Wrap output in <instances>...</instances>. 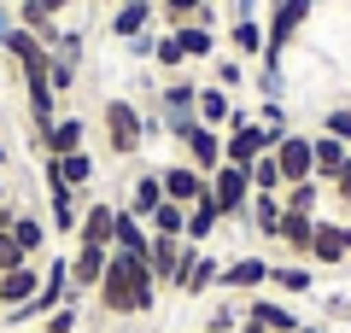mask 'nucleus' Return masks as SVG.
<instances>
[{"mask_svg": "<svg viewBox=\"0 0 351 333\" xmlns=\"http://www.w3.org/2000/svg\"><path fill=\"white\" fill-rule=\"evenodd\" d=\"M94 298H100L112 316H152V310H158V281H152V269H147L141 258L112 251V258H106L100 286H94Z\"/></svg>", "mask_w": 351, "mask_h": 333, "instance_id": "nucleus-1", "label": "nucleus"}, {"mask_svg": "<svg viewBox=\"0 0 351 333\" xmlns=\"http://www.w3.org/2000/svg\"><path fill=\"white\" fill-rule=\"evenodd\" d=\"M100 123H106V158H135V152L147 147V111H141L129 94L106 99Z\"/></svg>", "mask_w": 351, "mask_h": 333, "instance_id": "nucleus-2", "label": "nucleus"}, {"mask_svg": "<svg viewBox=\"0 0 351 333\" xmlns=\"http://www.w3.org/2000/svg\"><path fill=\"white\" fill-rule=\"evenodd\" d=\"M246 199H252V175L240 170V164H223V170H211V205L223 222H240L246 217Z\"/></svg>", "mask_w": 351, "mask_h": 333, "instance_id": "nucleus-3", "label": "nucleus"}, {"mask_svg": "<svg viewBox=\"0 0 351 333\" xmlns=\"http://www.w3.org/2000/svg\"><path fill=\"white\" fill-rule=\"evenodd\" d=\"M293 328H299V316H293V304H281V298L252 293L246 304H240V333H293Z\"/></svg>", "mask_w": 351, "mask_h": 333, "instance_id": "nucleus-4", "label": "nucleus"}, {"mask_svg": "<svg viewBox=\"0 0 351 333\" xmlns=\"http://www.w3.org/2000/svg\"><path fill=\"white\" fill-rule=\"evenodd\" d=\"M176 147H182V164H193L199 175L223 170V129H205V123H188L182 135H176Z\"/></svg>", "mask_w": 351, "mask_h": 333, "instance_id": "nucleus-5", "label": "nucleus"}, {"mask_svg": "<svg viewBox=\"0 0 351 333\" xmlns=\"http://www.w3.org/2000/svg\"><path fill=\"white\" fill-rule=\"evenodd\" d=\"M217 286H223L228 298H240V293H263L269 286V258H258V251H246V258H234V263H223V275H217Z\"/></svg>", "mask_w": 351, "mask_h": 333, "instance_id": "nucleus-6", "label": "nucleus"}, {"mask_svg": "<svg viewBox=\"0 0 351 333\" xmlns=\"http://www.w3.org/2000/svg\"><path fill=\"white\" fill-rule=\"evenodd\" d=\"M276 164H281V175H287V187H293V182H316V152H311V135L287 129V135L276 140Z\"/></svg>", "mask_w": 351, "mask_h": 333, "instance_id": "nucleus-7", "label": "nucleus"}, {"mask_svg": "<svg viewBox=\"0 0 351 333\" xmlns=\"http://www.w3.org/2000/svg\"><path fill=\"white\" fill-rule=\"evenodd\" d=\"M152 18H158V0H117L112 18H106V36L112 41H135L152 29Z\"/></svg>", "mask_w": 351, "mask_h": 333, "instance_id": "nucleus-8", "label": "nucleus"}, {"mask_svg": "<svg viewBox=\"0 0 351 333\" xmlns=\"http://www.w3.org/2000/svg\"><path fill=\"white\" fill-rule=\"evenodd\" d=\"M112 222H117V205H106V199H88V205H82V222H76V246L112 251Z\"/></svg>", "mask_w": 351, "mask_h": 333, "instance_id": "nucleus-9", "label": "nucleus"}, {"mask_svg": "<svg viewBox=\"0 0 351 333\" xmlns=\"http://www.w3.org/2000/svg\"><path fill=\"white\" fill-rule=\"evenodd\" d=\"M158 182H164V199L170 205H199L211 193V175H199L193 164H170V170H158Z\"/></svg>", "mask_w": 351, "mask_h": 333, "instance_id": "nucleus-10", "label": "nucleus"}, {"mask_svg": "<svg viewBox=\"0 0 351 333\" xmlns=\"http://www.w3.org/2000/svg\"><path fill=\"white\" fill-rule=\"evenodd\" d=\"M281 217H287L281 193H252V199H246V217H240V222H246L258 240H281Z\"/></svg>", "mask_w": 351, "mask_h": 333, "instance_id": "nucleus-11", "label": "nucleus"}, {"mask_svg": "<svg viewBox=\"0 0 351 333\" xmlns=\"http://www.w3.org/2000/svg\"><path fill=\"white\" fill-rule=\"evenodd\" d=\"M112 251L141 258V263H147V251H152V228L135 217V210H123V205H117V222H112Z\"/></svg>", "mask_w": 351, "mask_h": 333, "instance_id": "nucleus-12", "label": "nucleus"}, {"mask_svg": "<svg viewBox=\"0 0 351 333\" xmlns=\"http://www.w3.org/2000/svg\"><path fill=\"white\" fill-rule=\"evenodd\" d=\"M188 251H193V246H182V240H164V234H152V251H147V269H152V281H158V286H176V281H182V263H188Z\"/></svg>", "mask_w": 351, "mask_h": 333, "instance_id": "nucleus-13", "label": "nucleus"}, {"mask_svg": "<svg viewBox=\"0 0 351 333\" xmlns=\"http://www.w3.org/2000/svg\"><path fill=\"white\" fill-rule=\"evenodd\" d=\"M36 293H41V269H36V258L18 263V269H6V275H0V316H6V310H18V304H29Z\"/></svg>", "mask_w": 351, "mask_h": 333, "instance_id": "nucleus-14", "label": "nucleus"}, {"mask_svg": "<svg viewBox=\"0 0 351 333\" xmlns=\"http://www.w3.org/2000/svg\"><path fill=\"white\" fill-rule=\"evenodd\" d=\"M36 147L47 152V158H64V152H82V147H88V123H82V117H59L53 129H41V135H36Z\"/></svg>", "mask_w": 351, "mask_h": 333, "instance_id": "nucleus-15", "label": "nucleus"}, {"mask_svg": "<svg viewBox=\"0 0 351 333\" xmlns=\"http://www.w3.org/2000/svg\"><path fill=\"white\" fill-rule=\"evenodd\" d=\"M76 222H82V205H76L71 187H47V234L76 240Z\"/></svg>", "mask_w": 351, "mask_h": 333, "instance_id": "nucleus-16", "label": "nucleus"}, {"mask_svg": "<svg viewBox=\"0 0 351 333\" xmlns=\"http://www.w3.org/2000/svg\"><path fill=\"white\" fill-rule=\"evenodd\" d=\"M24 106H29V129H36V135L59 123V94L47 88V76H29L24 82Z\"/></svg>", "mask_w": 351, "mask_h": 333, "instance_id": "nucleus-17", "label": "nucleus"}, {"mask_svg": "<svg viewBox=\"0 0 351 333\" xmlns=\"http://www.w3.org/2000/svg\"><path fill=\"white\" fill-rule=\"evenodd\" d=\"M217 275H223V263H217L211 251H188V263H182V281H176V293L199 298V293H211V286H217Z\"/></svg>", "mask_w": 351, "mask_h": 333, "instance_id": "nucleus-18", "label": "nucleus"}, {"mask_svg": "<svg viewBox=\"0 0 351 333\" xmlns=\"http://www.w3.org/2000/svg\"><path fill=\"white\" fill-rule=\"evenodd\" d=\"M158 205H164V182H158V170H135V175H129V199H123V210H135V217L147 222Z\"/></svg>", "mask_w": 351, "mask_h": 333, "instance_id": "nucleus-19", "label": "nucleus"}, {"mask_svg": "<svg viewBox=\"0 0 351 333\" xmlns=\"http://www.w3.org/2000/svg\"><path fill=\"white\" fill-rule=\"evenodd\" d=\"M106 258H112V251L76 246V258H71V293H76V298H82V293H94V286H100V275H106Z\"/></svg>", "mask_w": 351, "mask_h": 333, "instance_id": "nucleus-20", "label": "nucleus"}, {"mask_svg": "<svg viewBox=\"0 0 351 333\" xmlns=\"http://www.w3.org/2000/svg\"><path fill=\"white\" fill-rule=\"evenodd\" d=\"M351 251H346V234H339V222H322L316 217V240H311V263H322V269H339Z\"/></svg>", "mask_w": 351, "mask_h": 333, "instance_id": "nucleus-21", "label": "nucleus"}, {"mask_svg": "<svg viewBox=\"0 0 351 333\" xmlns=\"http://www.w3.org/2000/svg\"><path fill=\"white\" fill-rule=\"evenodd\" d=\"M223 228V217H217V205H211V193L199 199V205H188V228H182V246H193V251H205V240Z\"/></svg>", "mask_w": 351, "mask_h": 333, "instance_id": "nucleus-22", "label": "nucleus"}, {"mask_svg": "<svg viewBox=\"0 0 351 333\" xmlns=\"http://www.w3.org/2000/svg\"><path fill=\"white\" fill-rule=\"evenodd\" d=\"M193 111H199V123H205V129H228V117H234V99H228V88L199 82V99H193Z\"/></svg>", "mask_w": 351, "mask_h": 333, "instance_id": "nucleus-23", "label": "nucleus"}, {"mask_svg": "<svg viewBox=\"0 0 351 333\" xmlns=\"http://www.w3.org/2000/svg\"><path fill=\"white\" fill-rule=\"evenodd\" d=\"M311 152H316V182H322V187L351 164V147H339V140H334V135H322V129L311 135Z\"/></svg>", "mask_w": 351, "mask_h": 333, "instance_id": "nucleus-24", "label": "nucleus"}, {"mask_svg": "<svg viewBox=\"0 0 351 333\" xmlns=\"http://www.w3.org/2000/svg\"><path fill=\"white\" fill-rule=\"evenodd\" d=\"M311 240H316V217L287 210V217H281V246L293 251V263H311Z\"/></svg>", "mask_w": 351, "mask_h": 333, "instance_id": "nucleus-25", "label": "nucleus"}, {"mask_svg": "<svg viewBox=\"0 0 351 333\" xmlns=\"http://www.w3.org/2000/svg\"><path fill=\"white\" fill-rule=\"evenodd\" d=\"M223 41L234 47V59H240V64H246V59H263V18H234Z\"/></svg>", "mask_w": 351, "mask_h": 333, "instance_id": "nucleus-26", "label": "nucleus"}, {"mask_svg": "<svg viewBox=\"0 0 351 333\" xmlns=\"http://www.w3.org/2000/svg\"><path fill=\"white\" fill-rule=\"evenodd\" d=\"M59 175H64V187H71V193H88V187H94V175H100V158H94V152H64L59 158Z\"/></svg>", "mask_w": 351, "mask_h": 333, "instance_id": "nucleus-27", "label": "nucleus"}, {"mask_svg": "<svg viewBox=\"0 0 351 333\" xmlns=\"http://www.w3.org/2000/svg\"><path fill=\"white\" fill-rule=\"evenodd\" d=\"M269 286H276V293H287V298H304L316 286V275H311V263H269Z\"/></svg>", "mask_w": 351, "mask_h": 333, "instance_id": "nucleus-28", "label": "nucleus"}, {"mask_svg": "<svg viewBox=\"0 0 351 333\" xmlns=\"http://www.w3.org/2000/svg\"><path fill=\"white\" fill-rule=\"evenodd\" d=\"M176 41H182L188 64H199V59H211V53H217V41H223V36H217L211 24H182V29H176Z\"/></svg>", "mask_w": 351, "mask_h": 333, "instance_id": "nucleus-29", "label": "nucleus"}, {"mask_svg": "<svg viewBox=\"0 0 351 333\" xmlns=\"http://www.w3.org/2000/svg\"><path fill=\"white\" fill-rule=\"evenodd\" d=\"M12 12H18V29H29V36H41V41H53V36H59V18H53L47 6H41V0H18Z\"/></svg>", "mask_w": 351, "mask_h": 333, "instance_id": "nucleus-30", "label": "nucleus"}, {"mask_svg": "<svg viewBox=\"0 0 351 333\" xmlns=\"http://www.w3.org/2000/svg\"><path fill=\"white\" fill-rule=\"evenodd\" d=\"M6 234H12L18 246H24V258H36V251L47 246V222H41V217H29V210H18V217H12V228H6Z\"/></svg>", "mask_w": 351, "mask_h": 333, "instance_id": "nucleus-31", "label": "nucleus"}, {"mask_svg": "<svg viewBox=\"0 0 351 333\" xmlns=\"http://www.w3.org/2000/svg\"><path fill=\"white\" fill-rule=\"evenodd\" d=\"M252 193H287V175H281V164H276V152H263V158H252Z\"/></svg>", "mask_w": 351, "mask_h": 333, "instance_id": "nucleus-32", "label": "nucleus"}, {"mask_svg": "<svg viewBox=\"0 0 351 333\" xmlns=\"http://www.w3.org/2000/svg\"><path fill=\"white\" fill-rule=\"evenodd\" d=\"M322 193H328L322 182H293L287 193H281V205L299 210V217H316V210H322Z\"/></svg>", "mask_w": 351, "mask_h": 333, "instance_id": "nucleus-33", "label": "nucleus"}, {"mask_svg": "<svg viewBox=\"0 0 351 333\" xmlns=\"http://www.w3.org/2000/svg\"><path fill=\"white\" fill-rule=\"evenodd\" d=\"M147 228L164 234V240H182V228H188V205H170V199H164V205L147 217Z\"/></svg>", "mask_w": 351, "mask_h": 333, "instance_id": "nucleus-34", "label": "nucleus"}, {"mask_svg": "<svg viewBox=\"0 0 351 333\" xmlns=\"http://www.w3.org/2000/svg\"><path fill=\"white\" fill-rule=\"evenodd\" d=\"M152 64H158V71H182V64H188V53H182V41H176V29H158V36H152Z\"/></svg>", "mask_w": 351, "mask_h": 333, "instance_id": "nucleus-35", "label": "nucleus"}, {"mask_svg": "<svg viewBox=\"0 0 351 333\" xmlns=\"http://www.w3.org/2000/svg\"><path fill=\"white\" fill-rule=\"evenodd\" d=\"M205 6H211V0H158V18H164L170 29H182V24H193Z\"/></svg>", "mask_w": 351, "mask_h": 333, "instance_id": "nucleus-36", "label": "nucleus"}, {"mask_svg": "<svg viewBox=\"0 0 351 333\" xmlns=\"http://www.w3.org/2000/svg\"><path fill=\"white\" fill-rule=\"evenodd\" d=\"M322 135H334L339 147H351V106H334V111H328V117H322Z\"/></svg>", "mask_w": 351, "mask_h": 333, "instance_id": "nucleus-37", "label": "nucleus"}, {"mask_svg": "<svg viewBox=\"0 0 351 333\" xmlns=\"http://www.w3.org/2000/svg\"><path fill=\"white\" fill-rule=\"evenodd\" d=\"M199 333H240V310H234V304L211 310V316H205V328H199Z\"/></svg>", "mask_w": 351, "mask_h": 333, "instance_id": "nucleus-38", "label": "nucleus"}, {"mask_svg": "<svg viewBox=\"0 0 351 333\" xmlns=\"http://www.w3.org/2000/svg\"><path fill=\"white\" fill-rule=\"evenodd\" d=\"M47 88H53V94L64 99V94L76 88V64H59V59H53V64H47Z\"/></svg>", "mask_w": 351, "mask_h": 333, "instance_id": "nucleus-39", "label": "nucleus"}, {"mask_svg": "<svg viewBox=\"0 0 351 333\" xmlns=\"http://www.w3.org/2000/svg\"><path fill=\"white\" fill-rule=\"evenodd\" d=\"M18 263H29V258H24V246H18V240L6 234V228H0V275H6V269H18Z\"/></svg>", "mask_w": 351, "mask_h": 333, "instance_id": "nucleus-40", "label": "nucleus"}, {"mask_svg": "<svg viewBox=\"0 0 351 333\" xmlns=\"http://www.w3.org/2000/svg\"><path fill=\"white\" fill-rule=\"evenodd\" d=\"M41 328H47V333H76V304H59L47 321H41Z\"/></svg>", "mask_w": 351, "mask_h": 333, "instance_id": "nucleus-41", "label": "nucleus"}, {"mask_svg": "<svg viewBox=\"0 0 351 333\" xmlns=\"http://www.w3.org/2000/svg\"><path fill=\"white\" fill-rule=\"evenodd\" d=\"M240 82H246V64H240V59H223V64H217V88H240Z\"/></svg>", "mask_w": 351, "mask_h": 333, "instance_id": "nucleus-42", "label": "nucleus"}, {"mask_svg": "<svg viewBox=\"0 0 351 333\" xmlns=\"http://www.w3.org/2000/svg\"><path fill=\"white\" fill-rule=\"evenodd\" d=\"M328 193H334V199H339V205H346V210H351V164H346V170H339V175H334V182H328Z\"/></svg>", "mask_w": 351, "mask_h": 333, "instance_id": "nucleus-43", "label": "nucleus"}, {"mask_svg": "<svg viewBox=\"0 0 351 333\" xmlns=\"http://www.w3.org/2000/svg\"><path fill=\"white\" fill-rule=\"evenodd\" d=\"M12 29H18V12H12V0H0V47H6Z\"/></svg>", "mask_w": 351, "mask_h": 333, "instance_id": "nucleus-44", "label": "nucleus"}, {"mask_svg": "<svg viewBox=\"0 0 351 333\" xmlns=\"http://www.w3.org/2000/svg\"><path fill=\"white\" fill-rule=\"evenodd\" d=\"M152 36H158V29H147V36H135V41H123V47L135 53V59H152Z\"/></svg>", "mask_w": 351, "mask_h": 333, "instance_id": "nucleus-45", "label": "nucleus"}, {"mask_svg": "<svg viewBox=\"0 0 351 333\" xmlns=\"http://www.w3.org/2000/svg\"><path fill=\"white\" fill-rule=\"evenodd\" d=\"M234 18H258V0H234Z\"/></svg>", "mask_w": 351, "mask_h": 333, "instance_id": "nucleus-46", "label": "nucleus"}, {"mask_svg": "<svg viewBox=\"0 0 351 333\" xmlns=\"http://www.w3.org/2000/svg\"><path fill=\"white\" fill-rule=\"evenodd\" d=\"M41 6H47V12H53V18H59V12H71L76 0H41Z\"/></svg>", "mask_w": 351, "mask_h": 333, "instance_id": "nucleus-47", "label": "nucleus"}, {"mask_svg": "<svg viewBox=\"0 0 351 333\" xmlns=\"http://www.w3.org/2000/svg\"><path fill=\"white\" fill-rule=\"evenodd\" d=\"M6 164H12V147H6V140H0V175H6Z\"/></svg>", "mask_w": 351, "mask_h": 333, "instance_id": "nucleus-48", "label": "nucleus"}, {"mask_svg": "<svg viewBox=\"0 0 351 333\" xmlns=\"http://www.w3.org/2000/svg\"><path fill=\"white\" fill-rule=\"evenodd\" d=\"M293 333H328V328H316V321H299V328H293Z\"/></svg>", "mask_w": 351, "mask_h": 333, "instance_id": "nucleus-49", "label": "nucleus"}, {"mask_svg": "<svg viewBox=\"0 0 351 333\" xmlns=\"http://www.w3.org/2000/svg\"><path fill=\"white\" fill-rule=\"evenodd\" d=\"M339 234H346V251H351V222H339Z\"/></svg>", "mask_w": 351, "mask_h": 333, "instance_id": "nucleus-50", "label": "nucleus"}, {"mask_svg": "<svg viewBox=\"0 0 351 333\" xmlns=\"http://www.w3.org/2000/svg\"><path fill=\"white\" fill-rule=\"evenodd\" d=\"M0 129H6V94H0Z\"/></svg>", "mask_w": 351, "mask_h": 333, "instance_id": "nucleus-51", "label": "nucleus"}, {"mask_svg": "<svg viewBox=\"0 0 351 333\" xmlns=\"http://www.w3.org/2000/svg\"><path fill=\"white\" fill-rule=\"evenodd\" d=\"M0 94H6V82H0Z\"/></svg>", "mask_w": 351, "mask_h": 333, "instance_id": "nucleus-52", "label": "nucleus"}, {"mask_svg": "<svg viewBox=\"0 0 351 333\" xmlns=\"http://www.w3.org/2000/svg\"><path fill=\"white\" fill-rule=\"evenodd\" d=\"M106 6H117V0H106Z\"/></svg>", "mask_w": 351, "mask_h": 333, "instance_id": "nucleus-53", "label": "nucleus"}, {"mask_svg": "<svg viewBox=\"0 0 351 333\" xmlns=\"http://www.w3.org/2000/svg\"><path fill=\"white\" fill-rule=\"evenodd\" d=\"M36 333H47V328H36Z\"/></svg>", "mask_w": 351, "mask_h": 333, "instance_id": "nucleus-54", "label": "nucleus"}]
</instances>
